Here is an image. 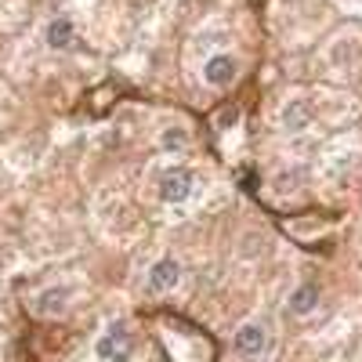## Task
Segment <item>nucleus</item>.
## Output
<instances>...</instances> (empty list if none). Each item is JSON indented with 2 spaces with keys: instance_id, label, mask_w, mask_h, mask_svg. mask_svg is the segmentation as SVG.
<instances>
[{
  "instance_id": "nucleus-1",
  "label": "nucleus",
  "mask_w": 362,
  "mask_h": 362,
  "mask_svg": "<svg viewBox=\"0 0 362 362\" xmlns=\"http://www.w3.org/2000/svg\"><path fill=\"white\" fill-rule=\"evenodd\" d=\"M131 351H134V341H131V334H127L124 322H109L105 334L95 341V355H98L102 362H127Z\"/></svg>"
},
{
  "instance_id": "nucleus-2",
  "label": "nucleus",
  "mask_w": 362,
  "mask_h": 362,
  "mask_svg": "<svg viewBox=\"0 0 362 362\" xmlns=\"http://www.w3.org/2000/svg\"><path fill=\"white\" fill-rule=\"evenodd\" d=\"M189 192H192V170L174 167V170L163 174V181H160V196H163L167 203H185Z\"/></svg>"
},
{
  "instance_id": "nucleus-3",
  "label": "nucleus",
  "mask_w": 362,
  "mask_h": 362,
  "mask_svg": "<svg viewBox=\"0 0 362 362\" xmlns=\"http://www.w3.org/2000/svg\"><path fill=\"white\" fill-rule=\"evenodd\" d=\"M235 73H239V66H235L232 54H210L206 66H203V80L214 83V87H228L235 80Z\"/></svg>"
},
{
  "instance_id": "nucleus-4",
  "label": "nucleus",
  "mask_w": 362,
  "mask_h": 362,
  "mask_svg": "<svg viewBox=\"0 0 362 362\" xmlns=\"http://www.w3.org/2000/svg\"><path fill=\"white\" fill-rule=\"evenodd\" d=\"M177 279H181V268H177V261H170V257L156 261V264H153V272H148V286H153L156 293L174 290V286H177Z\"/></svg>"
},
{
  "instance_id": "nucleus-5",
  "label": "nucleus",
  "mask_w": 362,
  "mask_h": 362,
  "mask_svg": "<svg viewBox=\"0 0 362 362\" xmlns=\"http://www.w3.org/2000/svg\"><path fill=\"white\" fill-rule=\"evenodd\" d=\"M235 348L243 351V355H261V348H264V329H261L257 322L243 326V329L235 334Z\"/></svg>"
},
{
  "instance_id": "nucleus-6",
  "label": "nucleus",
  "mask_w": 362,
  "mask_h": 362,
  "mask_svg": "<svg viewBox=\"0 0 362 362\" xmlns=\"http://www.w3.org/2000/svg\"><path fill=\"white\" fill-rule=\"evenodd\" d=\"M47 44L58 47V51L73 47V22H69V18H54V22L47 25Z\"/></svg>"
},
{
  "instance_id": "nucleus-7",
  "label": "nucleus",
  "mask_w": 362,
  "mask_h": 362,
  "mask_svg": "<svg viewBox=\"0 0 362 362\" xmlns=\"http://www.w3.org/2000/svg\"><path fill=\"white\" fill-rule=\"evenodd\" d=\"M315 305H319L315 286H300V290H293V297H290V312H297V315H308Z\"/></svg>"
},
{
  "instance_id": "nucleus-8",
  "label": "nucleus",
  "mask_w": 362,
  "mask_h": 362,
  "mask_svg": "<svg viewBox=\"0 0 362 362\" xmlns=\"http://www.w3.org/2000/svg\"><path fill=\"white\" fill-rule=\"evenodd\" d=\"M62 308H66V290H44L37 300V312H44V315H54Z\"/></svg>"
},
{
  "instance_id": "nucleus-9",
  "label": "nucleus",
  "mask_w": 362,
  "mask_h": 362,
  "mask_svg": "<svg viewBox=\"0 0 362 362\" xmlns=\"http://www.w3.org/2000/svg\"><path fill=\"white\" fill-rule=\"evenodd\" d=\"M283 119H286V127H293V131H300V127H308V105L305 102H293V105H286V112H283Z\"/></svg>"
},
{
  "instance_id": "nucleus-10",
  "label": "nucleus",
  "mask_w": 362,
  "mask_h": 362,
  "mask_svg": "<svg viewBox=\"0 0 362 362\" xmlns=\"http://www.w3.org/2000/svg\"><path fill=\"white\" fill-rule=\"evenodd\" d=\"M235 119H239V109H225V112H221V124H218V127H232Z\"/></svg>"
}]
</instances>
